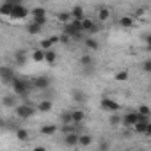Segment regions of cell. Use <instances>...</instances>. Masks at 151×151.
<instances>
[{
    "instance_id": "cell-1",
    "label": "cell",
    "mask_w": 151,
    "mask_h": 151,
    "mask_svg": "<svg viewBox=\"0 0 151 151\" xmlns=\"http://www.w3.org/2000/svg\"><path fill=\"white\" fill-rule=\"evenodd\" d=\"M11 89H13V93L14 94H18L22 100H29V96H30V93H32V82L30 80H25V78H18V77H14L13 80H11Z\"/></svg>"
},
{
    "instance_id": "cell-2",
    "label": "cell",
    "mask_w": 151,
    "mask_h": 151,
    "mask_svg": "<svg viewBox=\"0 0 151 151\" xmlns=\"http://www.w3.org/2000/svg\"><path fill=\"white\" fill-rule=\"evenodd\" d=\"M14 112H16V117L18 119H30V117H34L36 116V107H32L30 103H29V100H25L23 103H18L16 107H14Z\"/></svg>"
},
{
    "instance_id": "cell-3",
    "label": "cell",
    "mask_w": 151,
    "mask_h": 151,
    "mask_svg": "<svg viewBox=\"0 0 151 151\" xmlns=\"http://www.w3.org/2000/svg\"><path fill=\"white\" fill-rule=\"evenodd\" d=\"M30 82H32V87H34L36 91H48L50 86H52V78L46 77V75H39V77L32 78Z\"/></svg>"
},
{
    "instance_id": "cell-4",
    "label": "cell",
    "mask_w": 151,
    "mask_h": 151,
    "mask_svg": "<svg viewBox=\"0 0 151 151\" xmlns=\"http://www.w3.org/2000/svg\"><path fill=\"white\" fill-rule=\"evenodd\" d=\"M14 77H16V71L13 66H4V64L0 66V82L4 86H9Z\"/></svg>"
},
{
    "instance_id": "cell-5",
    "label": "cell",
    "mask_w": 151,
    "mask_h": 151,
    "mask_svg": "<svg viewBox=\"0 0 151 151\" xmlns=\"http://www.w3.org/2000/svg\"><path fill=\"white\" fill-rule=\"evenodd\" d=\"M29 14H30V9H29L27 6H23V4H14V6H13V11H11V14H9V18H11V20H25Z\"/></svg>"
},
{
    "instance_id": "cell-6",
    "label": "cell",
    "mask_w": 151,
    "mask_h": 151,
    "mask_svg": "<svg viewBox=\"0 0 151 151\" xmlns=\"http://www.w3.org/2000/svg\"><path fill=\"white\" fill-rule=\"evenodd\" d=\"M100 109L103 110V112H119V109H121V105L117 103V101H114L112 98H109L107 94L101 98V101H100Z\"/></svg>"
},
{
    "instance_id": "cell-7",
    "label": "cell",
    "mask_w": 151,
    "mask_h": 151,
    "mask_svg": "<svg viewBox=\"0 0 151 151\" xmlns=\"http://www.w3.org/2000/svg\"><path fill=\"white\" fill-rule=\"evenodd\" d=\"M137 119H139V114L133 112V110H130V112H126V114L121 116V124H123V128L132 130V126L137 123Z\"/></svg>"
},
{
    "instance_id": "cell-8",
    "label": "cell",
    "mask_w": 151,
    "mask_h": 151,
    "mask_svg": "<svg viewBox=\"0 0 151 151\" xmlns=\"http://www.w3.org/2000/svg\"><path fill=\"white\" fill-rule=\"evenodd\" d=\"M52 109H53V101L50 98H43L36 103V112L37 114H48V112H52Z\"/></svg>"
},
{
    "instance_id": "cell-9",
    "label": "cell",
    "mask_w": 151,
    "mask_h": 151,
    "mask_svg": "<svg viewBox=\"0 0 151 151\" xmlns=\"http://www.w3.org/2000/svg\"><path fill=\"white\" fill-rule=\"evenodd\" d=\"M13 60H14V66H27V52L25 50H14L13 53Z\"/></svg>"
},
{
    "instance_id": "cell-10",
    "label": "cell",
    "mask_w": 151,
    "mask_h": 151,
    "mask_svg": "<svg viewBox=\"0 0 151 151\" xmlns=\"http://www.w3.org/2000/svg\"><path fill=\"white\" fill-rule=\"evenodd\" d=\"M20 103V96L18 94H6L4 98H2V105L6 107V109H14L16 105Z\"/></svg>"
},
{
    "instance_id": "cell-11",
    "label": "cell",
    "mask_w": 151,
    "mask_h": 151,
    "mask_svg": "<svg viewBox=\"0 0 151 151\" xmlns=\"http://www.w3.org/2000/svg\"><path fill=\"white\" fill-rule=\"evenodd\" d=\"M82 41H84V46H86L89 52H98V50H100V41H98L96 37H93V36H86Z\"/></svg>"
},
{
    "instance_id": "cell-12",
    "label": "cell",
    "mask_w": 151,
    "mask_h": 151,
    "mask_svg": "<svg viewBox=\"0 0 151 151\" xmlns=\"http://www.w3.org/2000/svg\"><path fill=\"white\" fill-rule=\"evenodd\" d=\"M71 98H73V101L77 103V105H84L87 101V94L82 89H73L71 91Z\"/></svg>"
},
{
    "instance_id": "cell-13",
    "label": "cell",
    "mask_w": 151,
    "mask_h": 151,
    "mask_svg": "<svg viewBox=\"0 0 151 151\" xmlns=\"http://www.w3.org/2000/svg\"><path fill=\"white\" fill-rule=\"evenodd\" d=\"M64 144L68 147H75L78 146V132H69V133H64Z\"/></svg>"
},
{
    "instance_id": "cell-14",
    "label": "cell",
    "mask_w": 151,
    "mask_h": 151,
    "mask_svg": "<svg viewBox=\"0 0 151 151\" xmlns=\"http://www.w3.org/2000/svg\"><path fill=\"white\" fill-rule=\"evenodd\" d=\"M71 121L75 123V124H80V123H84L86 121V112H84V109H73L71 110Z\"/></svg>"
},
{
    "instance_id": "cell-15",
    "label": "cell",
    "mask_w": 151,
    "mask_h": 151,
    "mask_svg": "<svg viewBox=\"0 0 151 151\" xmlns=\"http://www.w3.org/2000/svg\"><path fill=\"white\" fill-rule=\"evenodd\" d=\"M93 142H94V137H93L91 133H87V132L78 133V146H82V147H89Z\"/></svg>"
},
{
    "instance_id": "cell-16",
    "label": "cell",
    "mask_w": 151,
    "mask_h": 151,
    "mask_svg": "<svg viewBox=\"0 0 151 151\" xmlns=\"http://www.w3.org/2000/svg\"><path fill=\"white\" fill-rule=\"evenodd\" d=\"M57 132H59V126L53 124V123H50V124H43V126L39 128V133H41V135H48V137L55 135Z\"/></svg>"
},
{
    "instance_id": "cell-17",
    "label": "cell",
    "mask_w": 151,
    "mask_h": 151,
    "mask_svg": "<svg viewBox=\"0 0 151 151\" xmlns=\"http://www.w3.org/2000/svg\"><path fill=\"white\" fill-rule=\"evenodd\" d=\"M78 64H80L82 68H94V57H93L91 53H84V55H80Z\"/></svg>"
},
{
    "instance_id": "cell-18",
    "label": "cell",
    "mask_w": 151,
    "mask_h": 151,
    "mask_svg": "<svg viewBox=\"0 0 151 151\" xmlns=\"http://www.w3.org/2000/svg\"><path fill=\"white\" fill-rule=\"evenodd\" d=\"M14 135H16V139H18L20 142H27V140H30V132H29L27 128L18 126L16 132H14Z\"/></svg>"
},
{
    "instance_id": "cell-19",
    "label": "cell",
    "mask_w": 151,
    "mask_h": 151,
    "mask_svg": "<svg viewBox=\"0 0 151 151\" xmlns=\"http://www.w3.org/2000/svg\"><path fill=\"white\" fill-rule=\"evenodd\" d=\"M43 62H46V64L53 66V64L57 62V52H55L53 48H48V50H45V60H43Z\"/></svg>"
},
{
    "instance_id": "cell-20",
    "label": "cell",
    "mask_w": 151,
    "mask_h": 151,
    "mask_svg": "<svg viewBox=\"0 0 151 151\" xmlns=\"http://www.w3.org/2000/svg\"><path fill=\"white\" fill-rule=\"evenodd\" d=\"M69 14H71V18H73V20H82V18L86 16V11H84V7H82V6H73V7H71V11H69Z\"/></svg>"
},
{
    "instance_id": "cell-21",
    "label": "cell",
    "mask_w": 151,
    "mask_h": 151,
    "mask_svg": "<svg viewBox=\"0 0 151 151\" xmlns=\"http://www.w3.org/2000/svg\"><path fill=\"white\" fill-rule=\"evenodd\" d=\"M30 59H32L34 62H43V60H45V50H43V48H34V50L30 52Z\"/></svg>"
},
{
    "instance_id": "cell-22",
    "label": "cell",
    "mask_w": 151,
    "mask_h": 151,
    "mask_svg": "<svg viewBox=\"0 0 151 151\" xmlns=\"http://www.w3.org/2000/svg\"><path fill=\"white\" fill-rule=\"evenodd\" d=\"M117 23H119L123 29H132V27H135V20H133L132 16H121Z\"/></svg>"
},
{
    "instance_id": "cell-23",
    "label": "cell",
    "mask_w": 151,
    "mask_h": 151,
    "mask_svg": "<svg viewBox=\"0 0 151 151\" xmlns=\"http://www.w3.org/2000/svg\"><path fill=\"white\" fill-rule=\"evenodd\" d=\"M147 124H149V121H147V123H144V121H137V123L132 126V130H133L135 133H139V135H144L146 130H147Z\"/></svg>"
},
{
    "instance_id": "cell-24",
    "label": "cell",
    "mask_w": 151,
    "mask_h": 151,
    "mask_svg": "<svg viewBox=\"0 0 151 151\" xmlns=\"http://www.w3.org/2000/svg\"><path fill=\"white\" fill-rule=\"evenodd\" d=\"M13 6H14V4L2 2V4H0V16H6V18H9V14H11V11H13Z\"/></svg>"
},
{
    "instance_id": "cell-25",
    "label": "cell",
    "mask_w": 151,
    "mask_h": 151,
    "mask_svg": "<svg viewBox=\"0 0 151 151\" xmlns=\"http://www.w3.org/2000/svg\"><path fill=\"white\" fill-rule=\"evenodd\" d=\"M109 18H110V9L109 7H100L98 9V22H109Z\"/></svg>"
},
{
    "instance_id": "cell-26",
    "label": "cell",
    "mask_w": 151,
    "mask_h": 151,
    "mask_svg": "<svg viewBox=\"0 0 151 151\" xmlns=\"http://www.w3.org/2000/svg\"><path fill=\"white\" fill-rule=\"evenodd\" d=\"M109 124L112 128H117L121 124V114L119 112H110V117H109Z\"/></svg>"
},
{
    "instance_id": "cell-27",
    "label": "cell",
    "mask_w": 151,
    "mask_h": 151,
    "mask_svg": "<svg viewBox=\"0 0 151 151\" xmlns=\"http://www.w3.org/2000/svg\"><path fill=\"white\" fill-rule=\"evenodd\" d=\"M41 30H43V27L36 25L34 22L27 23V32H29V34H32V36H37V34H41Z\"/></svg>"
},
{
    "instance_id": "cell-28",
    "label": "cell",
    "mask_w": 151,
    "mask_h": 151,
    "mask_svg": "<svg viewBox=\"0 0 151 151\" xmlns=\"http://www.w3.org/2000/svg\"><path fill=\"white\" fill-rule=\"evenodd\" d=\"M80 25H82V30H84V34H87V30H89V29L94 25V20H91V18H86V16H84V18L80 20Z\"/></svg>"
},
{
    "instance_id": "cell-29",
    "label": "cell",
    "mask_w": 151,
    "mask_h": 151,
    "mask_svg": "<svg viewBox=\"0 0 151 151\" xmlns=\"http://www.w3.org/2000/svg\"><path fill=\"white\" fill-rule=\"evenodd\" d=\"M60 124H69V123H73L71 121V110H64V112H60Z\"/></svg>"
},
{
    "instance_id": "cell-30",
    "label": "cell",
    "mask_w": 151,
    "mask_h": 151,
    "mask_svg": "<svg viewBox=\"0 0 151 151\" xmlns=\"http://www.w3.org/2000/svg\"><path fill=\"white\" fill-rule=\"evenodd\" d=\"M57 20L60 23H68V22H71V14L66 11H60V13H57Z\"/></svg>"
},
{
    "instance_id": "cell-31",
    "label": "cell",
    "mask_w": 151,
    "mask_h": 151,
    "mask_svg": "<svg viewBox=\"0 0 151 151\" xmlns=\"http://www.w3.org/2000/svg\"><path fill=\"white\" fill-rule=\"evenodd\" d=\"M45 14H46V9H45V7H41V6H39V7H34V9H30V16H32V18H36V16H45Z\"/></svg>"
},
{
    "instance_id": "cell-32",
    "label": "cell",
    "mask_w": 151,
    "mask_h": 151,
    "mask_svg": "<svg viewBox=\"0 0 151 151\" xmlns=\"http://www.w3.org/2000/svg\"><path fill=\"white\" fill-rule=\"evenodd\" d=\"M137 114H140V116H151L149 105H139V107H137Z\"/></svg>"
},
{
    "instance_id": "cell-33",
    "label": "cell",
    "mask_w": 151,
    "mask_h": 151,
    "mask_svg": "<svg viewBox=\"0 0 151 151\" xmlns=\"http://www.w3.org/2000/svg\"><path fill=\"white\" fill-rule=\"evenodd\" d=\"M32 22H34L36 25H39V27H45L46 22H48V16H46V14H45V16H36V18H32Z\"/></svg>"
},
{
    "instance_id": "cell-34",
    "label": "cell",
    "mask_w": 151,
    "mask_h": 151,
    "mask_svg": "<svg viewBox=\"0 0 151 151\" xmlns=\"http://www.w3.org/2000/svg\"><path fill=\"white\" fill-rule=\"evenodd\" d=\"M117 82H124V80H128V71H119V73H116V77H114Z\"/></svg>"
},
{
    "instance_id": "cell-35",
    "label": "cell",
    "mask_w": 151,
    "mask_h": 151,
    "mask_svg": "<svg viewBox=\"0 0 151 151\" xmlns=\"http://www.w3.org/2000/svg\"><path fill=\"white\" fill-rule=\"evenodd\" d=\"M100 29H101V25H100V23H94V25L87 30V36H96V34L100 32Z\"/></svg>"
},
{
    "instance_id": "cell-36",
    "label": "cell",
    "mask_w": 151,
    "mask_h": 151,
    "mask_svg": "<svg viewBox=\"0 0 151 151\" xmlns=\"http://www.w3.org/2000/svg\"><path fill=\"white\" fill-rule=\"evenodd\" d=\"M142 71H144V73H151V60H149V59H146V60L142 62Z\"/></svg>"
},
{
    "instance_id": "cell-37",
    "label": "cell",
    "mask_w": 151,
    "mask_h": 151,
    "mask_svg": "<svg viewBox=\"0 0 151 151\" xmlns=\"http://www.w3.org/2000/svg\"><path fill=\"white\" fill-rule=\"evenodd\" d=\"M53 45L50 43V39H43L41 43H39V48H43V50H48V48H52Z\"/></svg>"
},
{
    "instance_id": "cell-38",
    "label": "cell",
    "mask_w": 151,
    "mask_h": 151,
    "mask_svg": "<svg viewBox=\"0 0 151 151\" xmlns=\"http://www.w3.org/2000/svg\"><path fill=\"white\" fill-rule=\"evenodd\" d=\"M69 41H71V39H69V36H66L64 32H62V34L59 36V43H64V45H68Z\"/></svg>"
},
{
    "instance_id": "cell-39",
    "label": "cell",
    "mask_w": 151,
    "mask_h": 151,
    "mask_svg": "<svg viewBox=\"0 0 151 151\" xmlns=\"http://www.w3.org/2000/svg\"><path fill=\"white\" fill-rule=\"evenodd\" d=\"M109 147H110V144H109L107 140H101V142L98 144V149H100V151H105V149H109Z\"/></svg>"
},
{
    "instance_id": "cell-40",
    "label": "cell",
    "mask_w": 151,
    "mask_h": 151,
    "mask_svg": "<svg viewBox=\"0 0 151 151\" xmlns=\"http://www.w3.org/2000/svg\"><path fill=\"white\" fill-rule=\"evenodd\" d=\"M48 39H50L52 45H57V43H59V36H52V37H48Z\"/></svg>"
},
{
    "instance_id": "cell-41",
    "label": "cell",
    "mask_w": 151,
    "mask_h": 151,
    "mask_svg": "<svg viewBox=\"0 0 151 151\" xmlns=\"http://www.w3.org/2000/svg\"><path fill=\"white\" fill-rule=\"evenodd\" d=\"M4 2H9V4H22V0H4Z\"/></svg>"
},
{
    "instance_id": "cell-42",
    "label": "cell",
    "mask_w": 151,
    "mask_h": 151,
    "mask_svg": "<svg viewBox=\"0 0 151 151\" xmlns=\"http://www.w3.org/2000/svg\"><path fill=\"white\" fill-rule=\"evenodd\" d=\"M0 66H2V57H0Z\"/></svg>"
},
{
    "instance_id": "cell-43",
    "label": "cell",
    "mask_w": 151,
    "mask_h": 151,
    "mask_svg": "<svg viewBox=\"0 0 151 151\" xmlns=\"http://www.w3.org/2000/svg\"><path fill=\"white\" fill-rule=\"evenodd\" d=\"M0 119H2V110H0Z\"/></svg>"
},
{
    "instance_id": "cell-44",
    "label": "cell",
    "mask_w": 151,
    "mask_h": 151,
    "mask_svg": "<svg viewBox=\"0 0 151 151\" xmlns=\"http://www.w3.org/2000/svg\"><path fill=\"white\" fill-rule=\"evenodd\" d=\"M41 2H48V0H41Z\"/></svg>"
}]
</instances>
